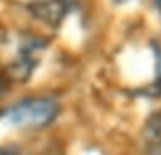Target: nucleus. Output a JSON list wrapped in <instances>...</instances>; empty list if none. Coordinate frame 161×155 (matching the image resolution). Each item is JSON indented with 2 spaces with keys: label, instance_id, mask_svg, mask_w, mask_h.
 <instances>
[{
  "label": "nucleus",
  "instance_id": "1",
  "mask_svg": "<svg viewBox=\"0 0 161 155\" xmlns=\"http://www.w3.org/2000/svg\"><path fill=\"white\" fill-rule=\"evenodd\" d=\"M58 110V103L51 97H28L8 107L2 118L21 129H41L56 120Z\"/></svg>",
  "mask_w": 161,
  "mask_h": 155
},
{
  "label": "nucleus",
  "instance_id": "2",
  "mask_svg": "<svg viewBox=\"0 0 161 155\" xmlns=\"http://www.w3.org/2000/svg\"><path fill=\"white\" fill-rule=\"evenodd\" d=\"M142 138L146 148L154 155L161 153V110L154 112L146 120L144 129H142Z\"/></svg>",
  "mask_w": 161,
  "mask_h": 155
},
{
  "label": "nucleus",
  "instance_id": "3",
  "mask_svg": "<svg viewBox=\"0 0 161 155\" xmlns=\"http://www.w3.org/2000/svg\"><path fill=\"white\" fill-rule=\"evenodd\" d=\"M159 2H161V0H159Z\"/></svg>",
  "mask_w": 161,
  "mask_h": 155
}]
</instances>
